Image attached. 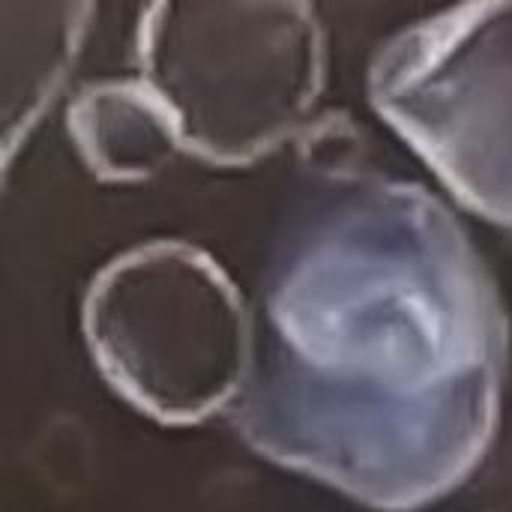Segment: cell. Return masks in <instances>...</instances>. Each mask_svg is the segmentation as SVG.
<instances>
[{
  "label": "cell",
  "mask_w": 512,
  "mask_h": 512,
  "mask_svg": "<svg viewBox=\"0 0 512 512\" xmlns=\"http://www.w3.org/2000/svg\"><path fill=\"white\" fill-rule=\"evenodd\" d=\"M252 333L243 435L372 507L447 495L492 441L501 306L459 222L417 186L348 180L309 198Z\"/></svg>",
  "instance_id": "cell-1"
},
{
  "label": "cell",
  "mask_w": 512,
  "mask_h": 512,
  "mask_svg": "<svg viewBox=\"0 0 512 512\" xmlns=\"http://www.w3.org/2000/svg\"><path fill=\"white\" fill-rule=\"evenodd\" d=\"M138 63L180 147L237 165L303 126L324 81V42L297 3H159L141 18Z\"/></svg>",
  "instance_id": "cell-2"
},
{
  "label": "cell",
  "mask_w": 512,
  "mask_h": 512,
  "mask_svg": "<svg viewBox=\"0 0 512 512\" xmlns=\"http://www.w3.org/2000/svg\"><path fill=\"white\" fill-rule=\"evenodd\" d=\"M84 336L108 384L162 423L234 408L252 369V318L198 249L144 243L108 261L84 297Z\"/></svg>",
  "instance_id": "cell-3"
},
{
  "label": "cell",
  "mask_w": 512,
  "mask_h": 512,
  "mask_svg": "<svg viewBox=\"0 0 512 512\" xmlns=\"http://www.w3.org/2000/svg\"><path fill=\"white\" fill-rule=\"evenodd\" d=\"M369 93L468 207L512 225V3L447 9L396 33Z\"/></svg>",
  "instance_id": "cell-4"
},
{
  "label": "cell",
  "mask_w": 512,
  "mask_h": 512,
  "mask_svg": "<svg viewBox=\"0 0 512 512\" xmlns=\"http://www.w3.org/2000/svg\"><path fill=\"white\" fill-rule=\"evenodd\" d=\"M69 132L93 171L117 180L156 171L180 147L168 111L144 81L81 90L69 105Z\"/></svg>",
  "instance_id": "cell-5"
}]
</instances>
